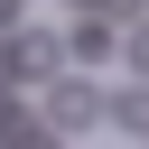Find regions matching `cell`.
Here are the masks:
<instances>
[{
  "label": "cell",
  "instance_id": "5",
  "mask_svg": "<svg viewBox=\"0 0 149 149\" xmlns=\"http://www.w3.org/2000/svg\"><path fill=\"white\" fill-rule=\"evenodd\" d=\"M9 19H19V0H0V28H9Z\"/></svg>",
  "mask_w": 149,
  "mask_h": 149
},
{
  "label": "cell",
  "instance_id": "4",
  "mask_svg": "<svg viewBox=\"0 0 149 149\" xmlns=\"http://www.w3.org/2000/svg\"><path fill=\"white\" fill-rule=\"evenodd\" d=\"M121 56H130V74H140V84H149V19H140V28H130V47H121Z\"/></svg>",
  "mask_w": 149,
  "mask_h": 149
},
{
  "label": "cell",
  "instance_id": "2",
  "mask_svg": "<svg viewBox=\"0 0 149 149\" xmlns=\"http://www.w3.org/2000/svg\"><path fill=\"white\" fill-rule=\"evenodd\" d=\"M65 56H112V28H102V19H74V37H65Z\"/></svg>",
  "mask_w": 149,
  "mask_h": 149
},
{
  "label": "cell",
  "instance_id": "1",
  "mask_svg": "<svg viewBox=\"0 0 149 149\" xmlns=\"http://www.w3.org/2000/svg\"><path fill=\"white\" fill-rule=\"evenodd\" d=\"M47 121H56V130H84V121H102V93L74 84V74H56V84H47Z\"/></svg>",
  "mask_w": 149,
  "mask_h": 149
},
{
  "label": "cell",
  "instance_id": "3",
  "mask_svg": "<svg viewBox=\"0 0 149 149\" xmlns=\"http://www.w3.org/2000/svg\"><path fill=\"white\" fill-rule=\"evenodd\" d=\"M112 121H121V130H140V140H149V84H130V93H121V102H112Z\"/></svg>",
  "mask_w": 149,
  "mask_h": 149
}]
</instances>
